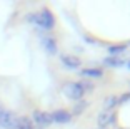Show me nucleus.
Here are the masks:
<instances>
[{
  "label": "nucleus",
  "mask_w": 130,
  "mask_h": 129,
  "mask_svg": "<svg viewBox=\"0 0 130 129\" xmlns=\"http://www.w3.org/2000/svg\"><path fill=\"white\" fill-rule=\"evenodd\" d=\"M15 121H17V116L12 111L4 109L2 114H0V129H13L15 127Z\"/></svg>",
  "instance_id": "nucleus-6"
},
{
  "label": "nucleus",
  "mask_w": 130,
  "mask_h": 129,
  "mask_svg": "<svg viewBox=\"0 0 130 129\" xmlns=\"http://www.w3.org/2000/svg\"><path fill=\"white\" fill-rule=\"evenodd\" d=\"M60 62H62V65H63L65 69H69V71H77V69H80V65H82L80 57L72 55V54H62Z\"/></svg>",
  "instance_id": "nucleus-3"
},
{
  "label": "nucleus",
  "mask_w": 130,
  "mask_h": 129,
  "mask_svg": "<svg viewBox=\"0 0 130 129\" xmlns=\"http://www.w3.org/2000/svg\"><path fill=\"white\" fill-rule=\"evenodd\" d=\"M80 84H82V87H84V91L85 92H92L93 89H95V86H93V82L92 80H80Z\"/></svg>",
  "instance_id": "nucleus-15"
},
{
  "label": "nucleus",
  "mask_w": 130,
  "mask_h": 129,
  "mask_svg": "<svg viewBox=\"0 0 130 129\" xmlns=\"http://www.w3.org/2000/svg\"><path fill=\"white\" fill-rule=\"evenodd\" d=\"M125 64H127V67H128V71H130V59H128V61L125 62Z\"/></svg>",
  "instance_id": "nucleus-17"
},
{
  "label": "nucleus",
  "mask_w": 130,
  "mask_h": 129,
  "mask_svg": "<svg viewBox=\"0 0 130 129\" xmlns=\"http://www.w3.org/2000/svg\"><path fill=\"white\" fill-rule=\"evenodd\" d=\"M50 119H52V124H69L72 121V114L65 109H57L50 112Z\"/></svg>",
  "instance_id": "nucleus-5"
},
{
  "label": "nucleus",
  "mask_w": 130,
  "mask_h": 129,
  "mask_svg": "<svg viewBox=\"0 0 130 129\" xmlns=\"http://www.w3.org/2000/svg\"><path fill=\"white\" fill-rule=\"evenodd\" d=\"M2 111H4V107H2V104H0V114H2Z\"/></svg>",
  "instance_id": "nucleus-18"
},
{
  "label": "nucleus",
  "mask_w": 130,
  "mask_h": 129,
  "mask_svg": "<svg viewBox=\"0 0 130 129\" xmlns=\"http://www.w3.org/2000/svg\"><path fill=\"white\" fill-rule=\"evenodd\" d=\"M127 50V45L122 44V45H110L108 47V54L113 57H122V54Z\"/></svg>",
  "instance_id": "nucleus-12"
},
{
  "label": "nucleus",
  "mask_w": 130,
  "mask_h": 129,
  "mask_svg": "<svg viewBox=\"0 0 130 129\" xmlns=\"http://www.w3.org/2000/svg\"><path fill=\"white\" fill-rule=\"evenodd\" d=\"M119 104V99H117V96H110V97L107 99V102H105V111H110L113 106H117Z\"/></svg>",
  "instance_id": "nucleus-14"
},
{
  "label": "nucleus",
  "mask_w": 130,
  "mask_h": 129,
  "mask_svg": "<svg viewBox=\"0 0 130 129\" xmlns=\"http://www.w3.org/2000/svg\"><path fill=\"white\" fill-rule=\"evenodd\" d=\"M125 64V61H123L122 57H113V55H108L103 59V65L105 67H112V69H119L122 67V65Z\"/></svg>",
  "instance_id": "nucleus-10"
},
{
  "label": "nucleus",
  "mask_w": 130,
  "mask_h": 129,
  "mask_svg": "<svg viewBox=\"0 0 130 129\" xmlns=\"http://www.w3.org/2000/svg\"><path fill=\"white\" fill-rule=\"evenodd\" d=\"M85 107H87V102H85V101H78V102L73 106V111L70 114H72V116H80V114L85 111Z\"/></svg>",
  "instance_id": "nucleus-13"
},
{
  "label": "nucleus",
  "mask_w": 130,
  "mask_h": 129,
  "mask_svg": "<svg viewBox=\"0 0 130 129\" xmlns=\"http://www.w3.org/2000/svg\"><path fill=\"white\" fill-rule=\"evenodd\" d=\"M97 122H99V127L107 129L108 126H112L115 122V114L112 112V111L103 109L102 112H99V116H97Z\"/></svg>",
  "instance_id": "nucleus-7"
},
{
  "label": "nucleus",
  "mask_w": 130,
  "mask_h": 129,
  "mask_svg": "<svg viewBox=\"0 0 130 129\" xmlns=\"http://www.w3.org/2000/svg\"><path fill=\"white\" fill-rule=\"evenodd\" d=\"M63 92L65 96L69 99H72V101H84V96H85V91L84 87H82L80 80H75V82H69L63 86Z\"/></svg>",
  "instance_id": "nucleus-1"
},
{
  "label": "nucleus",
  "mask_w": 130,
  "mask_h": 129,
  "mask_svg": "<svg viewBox=\"0 0 130 129\" xmlns=\"http://www.w3.org/2000/svg\"><path fill=\"white\" fill-rule=\"evenodd\" d=\"M97 129H103V127H97Z\"/></svg>",
  "instance_id": "nucleus-19"
},
{
  "label": "nucleus",
  "mask_w": 130,
  "mask_h": 129,
  "mask_svg": "<svg viewBox=\"0 0 130 129\" xmlns=\"http://www.w3.org/2000/svg\"><path fill=\"white\" fill-rule=\"evenodd\" d=\"M30 121L34 122V126H37V129H43L47 126L52 124V119H50V112H45V111H38L35 109L32 112Z\"/></svg>",
  "instance_id": "nucleus-2"
},
{
  "label": "nucleus",
  "mask_w": 130,
  "mask_h": 129,
  "mask_svg": "<svg viewBox=\"0 0 130 129\" xmlns=\"http://www.w3.org/2000/svg\"><path fill=\"white\" fill-rule=\"evenodd\" d=\"M42 45L45 49V52L48 55H55L58 52V47H57V42H55L54 37H42Z\"/></svg>",
  "instance_id": "nucleus-8"
},
{
  "label": "nucleus",
  "mask_w": 130,
  "mask_h": 129,
  "mask_svg": "<svg viewBox=\"0 0 130 129\" xmlns=\"http://www.w3.org/2000/svg\"><path fill=\"white\" fill-rule=\"evenodd\" d=\"M38 15H40L42 30H52L55 27V17L48 8H42V12H38Z\"/></svg>",
  "instance_id": "nucleus-4"
},
{
  "label": "nucleus",
  "mask_w": 130,
  "mask_h": 129,
  "mask_svg": "<svg viewBox=\"0 0 130 129\" xmlns=\"http://www.w3.org/2000/svg\"><path fill=\"white\" fill-rule=\"evenodd\" d=\"M13 129H35L34 122L30 121V118H25V116H17V121H15V127Z\"/></svg>",
  "instance_id": "nucleus-11"
},
{
  "label": "nucleus",
  "mask_w": 130,
  "mask_h": 129,
  "mask_svg": "<svg viewBox=\"0 0 130 129\" xmlns=\"http://www.w3.org/2000/svg\"><path fill=\"white\" fill-rule=\"evenodd\" d=\"M80 74L84 77H87V80L88 79H99V77L103 76V69H100V67H87V69H82Z\"/></svg>",
  "instance_id": "nucleus-9"
},
{
  "label": "nucleus",
  "mask_w": 130,
  "mask_h": 129,
  "mask_svg": "<svg viewBox=\"0 0 130 129\" xmlns=\"http://www.w3.org/2000/svg\"><path fill=\"white\" fill-rule=\"evenodd\" d=\"M128 99H130V92H127V94H123L122 97L119 99V102H125V101H128Z\"/></svg>",
  "instance_id": "nucleus-16"
}]
</instances>
